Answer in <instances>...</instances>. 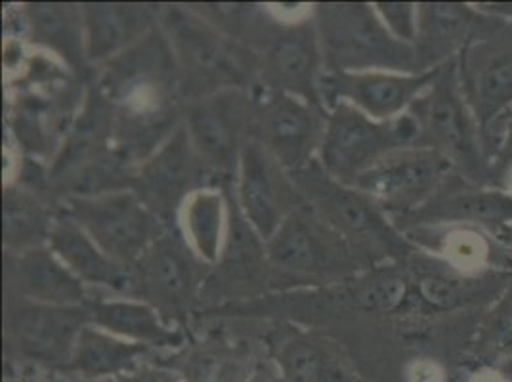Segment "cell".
<instances>
[{
	"mask_svg": "<svg viewBox=\"0 0 512 382\" xmlns=\"http://www.w3.org/2000/svg\"><path fill=\"white\" fill-rule=\"evenodd\" d=\"M205 188H222V184L193 148L184 125L138 165L132 184L140 201L167 226H174L184 203Z\"/></svg>",
	"mask_w": 512,
	"mask_h": 382,
	"instance_id": "e0dca14e",
	"label": "cell"
},
{
	"mask_svg": "<svg viewBox=\"0 0 512 382\" xmlns=\"http://www.w3.org/2000/svg\"><path fill=\"white\" fill-rule=\"evenodd\" d=\"M453 174V163L436 149H396L365 170L354 188L396 220L427 205Z\"/></svg>",
	"mask_w": 512,
	"mask_h": 382,
	"instance_id": "9a60e30c",
	"label": "cell"
},
{
	"mask_svg": "<svg viewBox=\"0 0 512 382\" xmlns=\"http://www.w3.org/2000/svg\"><path fill=\"white\" fill-rule=\"evenodd\" d=\"M4 295L64 308H83L96 293L48 245L23 253L4 251Z\"/></svg>",
	"mask_w": 512,
	"mask_h": 382,
	"instance_id": "7402d4cb",
	"label": "cell"
},
{
	"mask_svg": "<svg viewBox=\"0 0 512 382\" xmlns=\"http://www.w3.org/2000/svg\"><path fill=\"white\" fill-rule=\"evenodd\" d=\"M392 222L404 234L448 224H469L491 234L512 224V191L476 188L453 174L427 205Z\"/></svg>",
	"mask_w": 512,
	"mask_h": 382,
	"instance_id": "44dd1931",
	"label": "cell"
},
{
	"mask_svg": "<svg viewBox=\"0 0 512 382\" xmlns=\"http://www.w3.org/2000/svg\"><path fill=\"white\" fill-rule=\"evenodd\" d=\"M161 29L171 43L184 104L224 90H256V56L195 12L192 4H163Z\"/></svg>",
	"mask_w": 512,
	"mask_h": 382,
	"instance_id": "6da1fadb",
	"label": "cell"
},
{
	"mask_svg": "<svg viewBox=\"0 0 512 382\" xmlns=\"http://www.w3.org/2000/svg\"><path fill=\"white\" fill-rule=\"evenodd\" d=\"M234 193L241 213L264 241L276 234L299 207L306 205L293 174L283 169L256 140H251L241 153Z\"/></svg>",
	"mask_w": 512,
	"mask_h": 382,
	"instance_id": "d6986e66",
	"label": "cell"
},
{
	"mask_svg": "<svg viewBox=\"0 0 512 382\" xmlns=\"http://www.w3.org/2000/svg\"><path fill=\"white\" fill-rule=\"evenodd\" d=\"M490 235L497 241V245L501 247L505 260H507V266H509V270L512 272V224L501 226L495 232H491Z\"/></svg>",
	"mask_w": 512,
	"mask_h": 382,
	"instance_id": "60d3db41",
	"label": "cell"
},
{
	"mask_svg": "<svg viewBox=\"0 0 512 382\" xmlns=\"http://www.w3.org/2000/svg\"><path fill=\"white\" fill-rule=\"evenodd\" d=\"M262 358L253 340L207 335L155 361L180 373L184 382H251Z\"/></svg>",
	"mask_w": 512,
	"mask_h": 382,
	"instance_id": "4316f807",
	"label": "cell"
},
{
	"mask_svg": "<svg viewBox=\"0 0 512 382\" xmlns=\"http://www.w3.org/2000/svg\"><path fill=\"white\" fill-rule=\"evenodd\" d=\"M251 382H278V375L274 371V365L268 358H262L258 369H256L255 377Z\"/></svg>",
	"mask_w": 512,
	"mask_h": 382,
	"instance_id": "7bdbcfd3",
	"label": "cell"
},
{
	"mask_svg": "<svg viewBox=\"0 0 512 382\" xmlns=\"http://www.w3.org/2000/svg\"><path fill=\"white\" fill-rule=\"evenodd\" d=\"M486 14L467 2H419L415 73H427L455 60L469 44Z\"/></svg>",
	"mask_w": 512,
	"mask_h": 382,
	"instance_id": "83f0119b",
	"label": "cell"
},
{
	"mask_svg": "<svg viewBox=\"0 0 512 382\" xmlns=\"http://www.w3.org/2000/svg\"><path fill=\"white\" fill-rule=\"evenodd\" d=\"M60 203L48 193L31 190L20 182L2 188V247L6 253H23L46 247Z\"/></svg>",
	"mask_w": 512,
	"mask_h": 382,
	"instance_id": "1f68e13d",
	"label": "cell"
},
{
	"mask_svg": "<svg viewBox=\"0 0 512 382\" xmlns=\"http://www.w3.org/2000/svg\"><path fill=\"white\" fill-rule=\"evenodd\" d=\"M293 178L306 205L350 245L363 270L406 262L419 251L375 201L329 176L318 159Z\"/></svg>",
	"mask_w": 512,
	"mask_h": 382,
	"instance_id": "7a4b0ae2",
	"label": "cell"
},
{
	"mask_svg": "<svg viewBox=\"0 0 512 382\" xmlns=\"http://www.w3.org/2000/svg\"><path fill=\"white\" fill-rule=\"evenodd\" d=\"M381 22L402 43H415L417 39V8L415 2H373Z\"/></svg>",
	"mask_w": 512,
	"mask_h": 382,
	"instance_id": "8d00e7d4",
	"label": "cell"
},
{
	"mask_svg": "<svg viewBox=\"0 0 512 382\" xmlns=\"http://www.w3.org/2000/svg\"><path fill=\"white\" fill-rule=\"evenodd\" d=\"M406 148H423L419 121L409 109L392 121L379 123L356 107L335 104L329 107L318 161L329 176L354 186L384 155Z\"/></svg>",
	"mask_w": 512,
	"mask_h": 382,
	"instance_id": "ba28073f",
	"label": "cell"
},
{
	"mask_svg": "<svg viewBox=\"0 0 512 382\" xmlns=\"http://www.w3.org/2000/svg\"><path fill=\"white\" fill-rule=\"evenodd\" d=\"M228 197V232L218 262L211 268L201 308L224 312L272 293L266 241L243 216L235 199L234 182L222 184Z\"/></svg>",
	"mask_w": 512,
	"mask_h": 382,
	"instance_id": "8fae6325",
	"label": "cell"
},
{
	"mask_svg": "<svg viewBox=\"0 0 512 382\" xmlns=\"http://www.w3.org/2000/svg\"><path fill=\"white\" fill-rule=\"evenodd\" d=\"M406 235L419 249L446 260L449 266L461 272H486L495 268L509 270L501 247L482 228L448 224L411 230Z\"/></svg>",
	"mask_w": 512,
	"mask_h": 382,
	"instance_id": "d6a6232c",
	"label": "cell"
},
{
	"mask_svg": "<svg viewBox=\"0 0 512 382\" xmlns=\"http://www.w3.org/2000/svg\"><path fill=\"white\" fill-rule=\"evenodd\" d=\"M88 323H92L88 306H46L4 295L2 339L6 365L64 377L79 333Z\"/></svg>",
	"mask_w": 512,
	"mask_h": 382,
	"instance_id": "52a82bcc",
	"label": "cell"
},
{
	"mask_svg": "<svg viewBox=\"0 0 512 382\" xmlns=\"http://www.w3.org/2000/svg\"><path fill=\"white\" fill-rule=\"evenodd\" d=\"M241 44L256 56L260 88L323 106L320 85L325 62L312 6L295 18H279L274 10L258 4L255 20Z\"/></svg>",
	"mask_w": 512,
	"mask_h": 382,
	"instance_id": "277c9868",
	"label": "cell"
},
{
	"mask_svg": "<svg viewBox=\"0 0 512 382\" xmlns=\"http://www.w3.org/2000/svg\"><path fill=\"white\" fill-rule=\"evenodd\" d=\"M176 226L193 253L209 266L220 258L228 232V197L222 188L193 193L178 214Z\"/></svg>",
	"mask_w": 512,
	"mask_h": 382,
	"instance_id": "836d02e7",
	"label": "cell"
},
{
	"mask_svg": "<svg viewBox=\"0 0 512 382\" xmlns=\"http://www.w3.org/2000/svg\"><path fill=\"white\" fill-rule=\"evenodd\" d=\"M92 83L117 111L146 113L184 106L178 65L161 25L127 52L98 67Z\"/></svg>",
	"mask_w": 512,
	"mask_h": 382,
	"instance_id": "30bf717a",
	"label": "cell"
},
{
	"mask_svg": "<svg viewBox=\"0 0 512 382\" xmlns=\"http://www.w3.org/2000/svg\"><path fill=\"white\" fill-rule=\"evenodd\" d=\"M60 209L71 216L109 258L128 270L171 228L151 213L132 190L98 197H69L60 203Z\"/></svg>",
	"mask_w": 512,
	"mask_h": 382,
	"instance_id": "4fadbf2b",
	"label": "cell"
},
{
	"mask_svg": "<svg viewBox=\"0 0 512 382\" xmlns=\"http://www.w3.org/2000/svg\"><path fill=\"white\" fill-rule=\"evenodd\" d=\"M329 111L299 96L256 88L253 140L291 174L320 155Z\"/></svg>",
	"mask_w": 512,
	"mask_h": 382,
	"instance_id": "2e32d148",
	"label": "cell"
},
{
	"mask_svg": "<svg viewBox=\"0 0 512 382\" xmlns=\"http://www.w3.org/2000/svg\"><path fill=\"white\" fill-rule=\"evenodd\" d=\"M470 382H512V360L472 367Z\"/></svg>",
	"mask_w": 512,
	"mask_h": 382,
	"instance_id": "f35d334b",
	"label": "cell"
},
{
	"mask_svg": "<svg viewBox=\"0 0 512 382\" xmlns=\"http://www.w3.org/2000/svg\"><path fill=\"white\" fill-rule=\"evenodd\" d=\"M278 382H365L337 340L320 331L289 327L268 340Z\"/></svg>",
	"mask_w": 512,
	"mask_h": 382,
	"instance_id": "cb8c5ba5",
	"label": "cell"
},
{
	"mask_svg": "<svg viewBox=\"0 0 512 382\" xmlns=\"http://www.w3.org/2000/svg\"><path fill=\"white\" fill-rule=\"evenodd\" d=\"M457 75L482 136L512 111V22L486 14L457 56Z\"/></svg>",
	"mask_w": 512,
	"mask_h": 382,
	"instance_id": "7c38bea8",
	"label": "cell"
},
{
	"mask_svg": "<svg viewBox=\"0 0 512 382\" xmlns=\"http://www.w3.org/2000/svg\"><path fill=\"white\" fill-rule=\"evenodd\" d=\"M409 111L417 117L423 148L446 155L470 186L491 188V159L457 75V58L438 69L432 85Z\"/></svg>",
	"mask_w": 512,
	"mask_h": 382,
	"instance_id": "8992f818",
	"label": "cell"
},
{
	"mask_svg": "<svg viewBox=\"0 0 512 382\" xmlns=\"http://www.w3.org/2000/svg\"><path fill=\"white\" fill-rule=\"evenodd\" d=\"M64 382H100V381H81V379H65Z\"/></svg>",
	"mask_w": 512,
	"mask_h": 382,
	"instance_id": "ee69618b",
	"label": "cell"
},
{
	"mask_svg": "<svg viewBox=\"0 0 512 382\" xmlns=\"http://www.w3.org/2000/svg\"><path fill=\"white\" fill-rule=\"evenodd\" d=\"M440 67L427 73H325L320 85L321 104L327 111L335 104H348L369 119L386 123L404 115L415 104L432 85Z\"/></svg>",
	"mask_w": 512,
	"mask_h": 382,
	"instance_id": "ffe728a7",
	"label": "cell"
},
{
	"mask_svg": "<svg viewBox=\"0 0 512 382\" xmlns=\"http://www.w3.org/2000/svg\"><path fill=\"white\" fill-rule=\"evenodd\" d=\"M48 247L94 293L130 297V270L109 258L98 243L62 209L54 222Z\"/></svg>",
	"mask_w": 512,
	"mask_h": 382,
	"instance_id": "f546056e",
	"label": "cell"
},
{
	"mask_svg": "<svg viewBox=\"0 0 512 382\" xmlns=\"http://www.w3.org/2000/svg\"><path fill=\"white\" fill-rule=\"evenodd\" d=\"M404 264L413 283L417 312L421 314L484 312L512 285L509 270L461 272L423 249L409 256Z\"/></svg>",
	"mask_w": 512,
	"mask_h": 382,
	"instance_id": "ac0fdd59",
	"label": "cell"
},
{
	"mask_svg": "<svg viewBox=\"0 0 512 382\" xmlns=\"http://www.w3.org/2000/svg\"><path fill=\"white\" fill-rule=\"evenodd\" d=\"M484 144L491 159V188L512 191V111L486 132Z\"/></svg>",
	"mask_w": 512,
	"mask_h": 382,
	"instance_id": "d590c367",
	"label": "cell"
},
{
	"mask_svg": "<svg viewBox=\"0 0 512 382\" xmlns=\"http://www.w3.org/2000/svg\"><path fill=\"white\" fill-rule=\"evenodd\" d=\"M88 310L92 325L119 339L148 346L159 356L176 352L192 340L184 327L167 323L151 304L138 298L96 293Z\"/></svg>",
	"mask_w": 512,
	"mask_h": 382,
	"instance_id": "f1b7e54d",
	"label": "cell"
},
{
	"mask_svg": "<svg viewBox=\"0 0 512 382\" xmlns=\"http://www.w3.org/2000/svg\"><path fill=\"white\" fill-rule=\"evenodd\" d=\"M23 43L54 56L83 83H90L94 69L86 58L83 4L25 2L18 10Z\"/></svg>",
	"mask_w": 512,
	"mask_h": 382,
	"instance_id": "d4e9b609",
	"label": "cell"
},
{
	"mask_svg": "<svg viewBox=\"0 0 512 382\" xmlns=\"http://www.w3.org/2000/svg\"><path fill=\"white\" fill-rule=\"evenodd\" d=\"M312 18L320 37L325 73H415L411 44L390 35L369 2H316Z\"/></svg>",
	"mask_w": 512,
	"mask_h": 382,
	"instance_id": "5b68a950",
	"label": "cell"
},
{
	"mask_svg": "<svg viewBox=\"0 0 512 382\" xmlns=\"http://www.w3.org/2000/svg\"><path fill=\"white\" fill-rule=\"evenodd\" d=\"M46 375H50V373H41V371H33V369H16V367L6 365L4 382H56L52 377L48 379Z\"/></svg>",
	"mask_w": 512,
	"mask_h": 382,
	"instance_id": "ab89813d",
	"label": "cell"
},
{
	"mask_svg": "<svg viewBox=\"0 0 512 382\" xmlns=\"http://www.w3.org/2000/svg\"><path fill=\"white\" fill-rule=\"evenodd\" d=\"M256 90H224L184 104L193 148L220 180L234 182L241 153L253 140Z\"/></svg>",
	"mask_w": 512,
	"mask_h": 382,
	"instance_id": "5bb4252c",
	"label": "cell"
},
{
	"mask_svg": "<svg viewBox=\"0 0 512 382\" xmlns=\"http://www.w3.org/2000/svg\"><path fill=\"white\" fill-rule=\"evenodd\" d=\"M159 356L148 346L119 339L88 323L79 333L65 379L107 382L132 373L146 361Z\"/></svg>",
	"mask_w": 512,
	"mask_h": 382,
	"instance_id": "4dcf8cb0",
	"label": "cell"
},
{
	"mask_svg": "<svg viewBox=\"0 0 512 382\" xmlns=\"http://www.w3.org/2000/svg\"><path fill=\"white\" fill-rule=\"evenodd\" d=\"M211 268L193 253L174 224L130 268V297L151 304L167 323L186 327L201 308Z\"/></svg>",
	"mask_w": 512,
	"mask_h": 382,
	"instance_id": "9c48e42d",
	"label": "cell"
},
{
	"mask_svg": "<svg viewBox=\"0 0 512 382\" xmlns=\"http://www.w3.org/2000/svg\"><path fill=\"white\" fill-rule=\"evenodd\" d=\"M272 293L316 291L363 272L350 245L308 205L291 214L266 241Z\"/></svg>",
	"mask_w": 512,
	"mask_h": 382,
	"instance_id": "3957f363",
	"label": "cell"
},
{
	"mask_svg": "<svg viewBox=\"0 0 512 382\" xmlns=\"http://www.w3.org/2000/svg\"><path fill=\"white\" fill-rule=\"evenodd\" d=\"M107 382H184V379L180 377V373L153 358L140 365L138 369H134L132 373Z\"/></svg>",
	"mask_w": 512,
	"mask_h": 382,
	"instance_id": "74e56055",
	"label": "cell"
},
{
	"mask_svg": "<svg viewBox=\"0 0 512 382\" xmlns=\"http://www.w3.org/2000/svg\"><path fill=\"white\" fill-rule=\"evenodd\" d=\"M115 107L100 88L90 81L85 102L65 132L64 142L48 165L50 195L60 203L65 188L73 178L96 161L107 149L113 148Z\"/></svg>",
	"mask_w": 512,
	"mask_h": 382,
	"instance_id": "603a6c76",
	"label": "cell"
},
{
	"mask_svg": "<svg viewBox=\"0 0 512 382\" xmlns=\"http://www.w3.org/2000/svg\"><path fill=\"white\" fill-rule=\"evenodd\" d=\"M512 360V285L478 319L467 350L470 367Z\"/></svg>",
	"mask_w": 512,
	"mask_h": 382,
	"instance_id": "e575fe53",
	"label": "cell"
},
{
	"mask_svg": "<svg viewBox=\"0 0 512 382\" xmlns=\"http://www.w3.org/2000/svg\"><path fill=\"white\" fill-rule=\"evenodd\" d=\"M476 8L484 14L512 22V2H478Z\"/></svg>",
	"mask_w": 512,
	"mask_h": 382,
	"instance_id": "b9f144b4",
	"label": "cell"
},
{
	"mask_svg": "<svg viewBox=\"0 0 512 382\" xmlns=\"http://www.w3.org/2000/svg\"><path fill=\"white\" fill-rule=\"evenodd\" d=\"M163 4L140 2H85L86 58L98 67L121 56L148 37L161 22Z\"/></svg>",
	"mask_w": 512,
	"mask_h": 382,
	"instance_id": "484cf974",
	"label": "cell"
}]
</instances>
